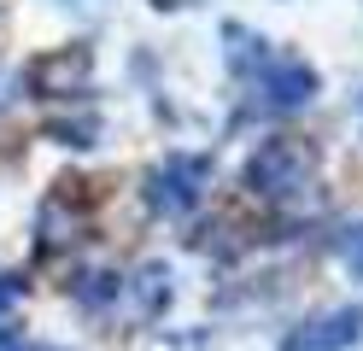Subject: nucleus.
I'll return each instance as SVG.
<instances>
[{
    "mask_svg": "<svg viewBox=\"0 0 363 351\" xmlns=\"http://www.w3.org/2000/svg\"><path fill=\"white\" fill-rule=\"evenodd\" d=\"M340 257H346V269L363 281V228H352L346 240H340Z\"/></svg>",
    "mask_w": 363,
    "mask_h": 351,
    "instance_id": "4",
    "label": "nucleus"
},
{
    "mask_svg": "<svg viewBox=\"0 0 363 351\" xmlns=\"http://www.w3.org/2000/svg\"><path fill=\"white\" fill-rule=\"evenodd\" d=\"M12 304H18V281H12V275H0V316H6Z\"/></svg>",
    "mask_w": 363,
    "mask_h": 351,
    "instance_id": "5",
    "label": "nucleus"
},
{
    "mask_svg": "<svg viewBox=\"0 0 363 351\" xmlns=\"http://www.w3.org/2000/svg\"><path fill=\"white\" fill-rule=\"evenodd\" d=\"M363 340V311H328L305 328H293L281 351H346Z\"/></svg>",
    "mask_w": 363,
    "mask_h": 351,
    "instance_id": "3",
    "label": "nucleus"
},
{
    "mask_svg": "<svg viewBox=\"0 0 363 351\" xmlns=\"http://www.w3.org/2000/svg\"><path fill=\"white\" fill-rule=\"evenodd\" d=\"M199 194H206V158H194V152L164 158V164L152 170V182H147V205L164 211V217H176V211H194Z\"/></svg>",
    "mask_w": 363,
    "mask_h": 351,
    "instance_id": "2",
    "label": "nucleus"
},
{
    "mask_svg": "<svg viewBox=\"0 0 363 351\" xmlns=\"http://www.w3.org/2000/svg\"><path fill=\"white\" fill-rule=\"evenodd\" d=\"M0 351H30V345L18 340V334H6V340H0Z\"/></svg>",
    "mask_w": 363,
    "mask_h": 351,
    "instance_id": "6",
    "label": "nucleus"
},
{
    "mask_svg": "<svg viewBox=\"0 0 363 351\" xmlns=\"http://www.w3.org/2000/svg\"><path fill=\"white\" fill-rule=\"evenodd\" d=\"M316 176V158L305 140H269V147L252 158V187L264 199H293V194H305Z\"/></svg>",
    "mask_w": 363,
    "mask_h": 351,
    "instance_id": "1",
    "label": "nucleus"
}]
</instances>
